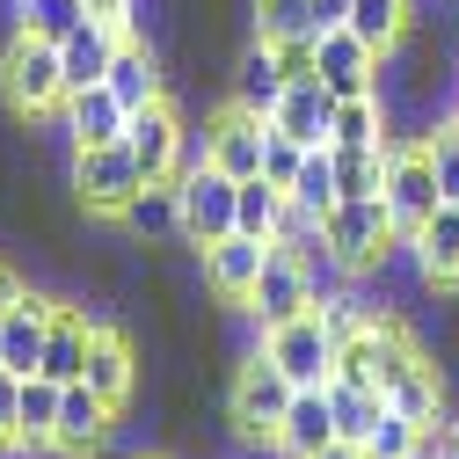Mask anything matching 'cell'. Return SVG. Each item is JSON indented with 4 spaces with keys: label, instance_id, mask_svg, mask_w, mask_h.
Wrapping results in <instances>:
<instances>
[{
    "label": "cell",
    "instance_id": "cell-1",
    "mask_svg": "<svg viewBox=\"0 0 459 459\" xmlns=\"http://www.w3.org/2000/svg\"><path fill=\"white\" fill-rule=\"evenodd\" d=\"M0 95H8L15 117H59V109H66V66H59V44L15 30L8 51H0Z\"/></svg>",
    "mask_w": 459,
    "mask_h": 459
},
{
    "label": "cell",
    "instance_id": "cell-2",
    "mask_svg": "<svg viewBox=\"0 0 459 459\" xmlns=\"http://www.w3.org/2000/svg\"><path fill=\"white\" fill-rule=\"evenodd\" d=\"M394 248H401V234H394L386 197H342V204L321 219V255H328L335 270H351V277L379 270Z\"/></svg>",
    "mask_w": 459,
    "mask_h": 459
},
{
    "label": "cell",
    "instance_id": "cell-3",
    "mask_svg": "<svg viewBox=\"0 0 459 459\" xmlns=\"http://www.w3.org/2000/svg\"><path fill=\"white\" fill-rule=\"evenodd\" d=\"M292 379H284L270 358H263V342L234 365V386H226V423H234V437H248V445H277V423H284V409H292Z\"/></svg>",
    "mask_w": 459,
    "mask_h": 459
},
{
    "label": "cell",
    "instance_id": "cell-4",
    "mask_svg": "<svg viewBox=\"0 0 459 459\" xmlns=\"http://www.w3.org/2000/svg\"><path fill=\"white\" fill-rule=\"evenodd\" d=\"M176 197H183V241L204 255L219 248L226 234H241V183L226 176V168L197 160L190 176H176Z\"/></svg>",
    "mask_w": 459,
    "mask_h": 459
},
{
    "label": "cell",
    "instance_id": "cell-5",
    "mask_svg": "<svg viewBox=\"0 0 459 459\" xmlns=\"http://www.w3.org/2000/svg\"><path fill=\"white\" fill-rule=\"evenodd\" d=\"M125 146H132V160L146 168V183H176V176H190V168L204 160V153H190V125H183V109L168 102V95L146 102V109H132Z\"/></svg>",
    "mask_w": 459,
    "mask_h": 459
},
{
    "label": "cell",
    "instance_id": "cell-6",
    "mask_svg": "<svg viewBox=\"0 0 459 459\" xmlns=\"http://www.w3.org/2000/svg\"><path fill=\"white\" fill-rule=\"evenodd\" d=\"M263 358L292 379V386H328L335 379V358H342V342L328 335V321L307 307V314H292V321H277V328H263Z\"/></svg>",
    "mask_w": 459,
    "mask_h": 459
},
{
    "label": "cell",
    "instance_id": "cell-7",
    "mask_svg": "<svg viewBox=\"0 0 459 459\" xmlns=\"http://www.w3.org/2000/svg\"><path fill=\"white\" fill-rule=\"evenodd\" d=\"M379 197H386V212H394V234H401V241H409L416 226L445 204L423 139H394V146H386V183H379Z\"/></svg>",
    "mask_w": 459,
    "mask_h": 459
},
{
    "label": "cell",
    "instance_id": "cell-8",
    "mask_svg": "<svg viewBox=\"0 0 459 459\" xmlns=\"http://www.w3.org/2000/svg\"><path fill=\"white\" fill-rule=\"evenodd\" d=\"M423 358V342L409 335V328H401L394 314H379L365 335H351V342H342V358H335V379H358V386H372V394H386L401 372H409Z\"/></svg>",
    "mask_w": 459,
    "mask_h": 459
},
{
    "label": "cell",
    "instance_id": "cell-9",
    "mask_svg": "<svg viewBox=\"0 0 459 459\" xmlns=\"http://www.w3.org/2000/svg\"><path fill=\"white\" fill-rule=\"evenodd\" d=\"M139 190H146V168L132 160L125 139H117V146H81V153H74V197H81V212L117 219Z\"/></svg>",
    "mask_w": 459,
    "mask_h": 459
},
{
    "label": "cell",
    "instance_id": "cell-10",
    "mask_svg": "<svg viewBox=\"0 0 459 459\" xmlns=\"http://www.w3.org/2000/svg\"><path fill=\"white\" fill-rule=\"evenodd\" d=\"M307 307H314V263L292 255V248H270V263H263V277H255V292H248L241 314L255 328H277V321H292Z\"/></svg>",
    "mask_w": 459,
    "mask_h": 459
},
{
    "label": "cell",
    "instance_id": "cell-11",
    "mask_svg": "<svg viewBox=\"0 0 459 459\" xmlns=\"http://www.w3.org/2000/svg\"><path fill=\"white\" fill-rule=\"evenodd\" d=\"M117 416L125 409H109L88 379H74L66 401H59V437H51V452H59V459H102L109 437H117Z\"/></svg>",
    "mask_w": 459,
    "mask_h": 459
},
{
    "label": "cell",
    "instance_id": "cell-12",
    "mask_svg": "<svg viewBox=\"0 0 459 459\" xmlns=\"http://www.w3.org/2000/svg\"><path fill=\"white\" fill-rule=\"evenodd\" d=\"M263 146H270V117H255V109H241V102H226L219 117L204 125V160L226 168L234 183L263 176Z\"/></svg>",
    "mask_w": 459,
    "mask_h": 459
},
{
    "label": "cell",
    "instance_id": "cell-13",
    "mask_svg": "<svg viewBox=\"0 0 459 459\" xmlns=\"http://www.w3.org/2000/svg\"><path fill=\"white\" fill-rule=\"evenodd\" d=\"M314 59H321V81H328L342 102H351V95H372V88H379V66H386L379 51H372L358 30H342V22L314 37Z\"/></svg>",
    "mask_w": 459,
    "mask_h": 459
},
{
    "label": "cell",
    "instance_id": "cell-14",
    "mask_svg": "<svg viewBox=\"0 0 459 459\" xmlns=\"http://www.w3.org/2000/svg\"><path fill=\"white\" fill-rule=\"evenodd\" d=\"M270 248H277V241H255V234H226L219 248H204V284H212V299H219V307H248V292H255Z\"/></svg>",
    "mask_w": 459,
    "mask_h": 459
},
{
    "label": "cell",
    "instance_id": "cell-15",
    "mask_svg": "<svg viewBox=\"0 0 459 459\" xmlns=\"http://www.w3.org/2000/svg\"><path fill=\"white\" fill-rule=\"evenodd\" d=\"M51 314H59V299H37V292H22V299L8 307V321H0V372H15V379H37V372H44Z\"/></svg>",
    "mask_w": 459,
    "mask_h": 459
},
{
    "label": "cell",
    "instance_id": "cell-16",
    "mask_svg": "<svg viewBox=\"0 0 459 459\" xmlns=\"http://www.w3.org/2000/svg\"><path fill=\"white\" fill-rule=\"evenodd\" d=\"M401 248H409V263L430 292H459V204H437Z\"/></svg>",
    "mask_w": 459,
    "mask_h": 459
},
{
    "label": "cell",
    "instance_id": "cell-17",
    "mask_svg": "<svg viewBox=\"0 0 459 459\" xmlns=\"http://www.w3.org/2000/svg\"><path fill=\"white\" fill-rule=\"evenodd\" d=\"M117 51H125V30H109V22H81L74 37H59V66H66V95L81 88H102L109 66H117Z\"/></svg>",
    "mask_w": 459,
    "mask_h": 459
},
{
    "label": "cell",
    "instance_id": "cell-18",
    "mask_svg": "<svg viewBox=\"0 0 459 459\" xmlns=\"http://www.w3.org/2000/svg\"><path fill=\"white\" fill-rule=\"evenodd\" d=\"M328 445H335V401H328V386H299L277 423V459H314Z\"/></svg>",
    "mask_w": 459,
    "mask_h": 459
},
{
    "label": "cell",
    "instance_id": "cell-19",
    "mask_svg": "<svg viewBox=\"0 0 459 459\" xmlns=\"http://www.w3.org/2000/svg\"><path fill=\"white\" fill-rule=\"evenodd\" d=\"M95 328H102V314H88V307H59V314H51V335H44V372H37V379L74 386V379L88 372Z\"/></svg>",
    "mask_w": 459,
    "mask_h": 459
},
{
    "label": "cell",
    "instance_id": "cell-20",
    "mask_svg": "<svg viewBox=\"0 0 459 459\" xmlns=\"http://www.w3.org/2000/svg\"><path fill=\"white\" fill-rule=\"evenodd\" d=\"M335 109H342V95H335L328 81H292V88H284V102L270 109V125H277V132H292L299 146H328Z\"/></svg>",
    "mask_w": 459,
    "mask_h": 459
},
{
    "label": "cell",
    "instance_id": "cell-21",
    "mask_svg": "<svg viewBox=\"0 0 459 459\" xmlns=\"http://www.w3.org/2000/svg\"><path fill=\"white\" fill-rule=\"evenodd\" d=\"M109 409H132V394H139V358H132V342L117 335V328H95V351H88V372H81Z\"/></svg>",
    "mask_w": 459,
    "mask_h": 459
},
{
    "label": "cell",
    "instance_id": "cell-22",
    "mask_svg": "<svg viewBox=\"0 0 459 459\" xmlns=\"http://www.w3.org/2000/svg\"><path fill=\"white\" fill-rule=\"evenodd\" d=\"M284 88H292V74H284V59H277V44H248L241 59H234V95L226 102H241V109H255V117H270V109L284 102Z\"/></svg>",
    "mask_w": 459,
    "mask_h": 459
},
{
    "label": "cell",
    "instance_id": "cell-23",
    "mask_svg": "<svg viewBox=\"0 0 459 459\" xmlns=\"http://www.w3.org/2000/svg\"><path fill=\"white\" fill-rule=\"evenodd\" d=\"M66 139H74V153L81 146H117L125 139V125H132V109L109 95V88H81V95H66Z\"/></svg>",
    "mask_w": 459,
    "mask_h": 459
},
{
    "label": "cell",
    "instance_id": "cell-24",
    "mask_svg": "<svg viewBox=\"0 0 459 459\" xmlns=\"http://www.w3.org/2000/svg\"><path fill=\"white\" fill-rule=\"evenodd\" d=\"M102 88L117 95L125 109L160 102V95H168V81H160V51H153L146 37H125V51H117V66H109V81H102Z\"/></svg>",
    "mask_w": 459,
    "mask_h": 459
},
{
    "label": "cell",
    "instance_id": "cell-25",
    "mask_svg": "<svg viewBox=\"0 0 459 459\" xmlns=\"http://www.w3.org/2000/svg\"><path fill=\"white\" fill-rule=\"evenodd\" d=\"M386 401H394V409L401 416H409V423H445V365H430V351L409 365V372H401L394 386H386Z\"/></svg>",
    "mask_w": 459,
    "mask_h": 459
},
{
    "label": "cell",
    "instance_id": "cell-26",
    "mask_svg": "<svg viewBox=\"0 0 459 459\" xmlns=\"http://www.w3.org/2000/svg\"><path fill=\"white\" fill-rule=\"evenodd\" d=\"M117 226L132 241H160V234H183V197H176V183H146L125 212H117Z\"/></svg>",
    "mask_w": 459,
    "mask_h": 459
},
{
    "label": "cell",
    "instance_id": "cell-27",
    "mask_svg": "<svg viewBox=\"0 0 459 459\" xmlns=\"http://www.w3.org/2000/svg\"><path fill=\"white\" fill-rule=\"evenodd\" d=\"M394 139V102L372 88V95H351L335 109V132H328V146H386Z\"/></svg>",
    "mask_w": 459,
    "mask_h": 459
},
{
    "label": "cell",
    "instance_id": "cell-28",
    "mask_svg": "<svg viewBox=\"0 0 459 459\" xmlns=\"http://www.w3.org/2000/svg\"><path fill=\"white\" fill-rule=\"evenodd\" d=\"M59 401H66V386H59V379H22L15 452H51V437H59Z\"/></svg>",
    "mask_w": 459,
    "mask_h": 459
},
{
    "label": "cell",
    "instance_id": "cell-29",
    "mask_svg": "<svg viewBox=\"0 0 459 459\" xmlns=\"http://www.w3.org/2000/svg\"><path fill=\"white\" fill-rule=\"evenodd\" d=\"M409 22H416V0H351V22H342V30H358L379 59H386V51H401Z\"/></svg>",
    "mask_w": 459,
    "mask_h": 459
},
{
    "label": "cell",
    "instance_id": "cell-30",
    "mask_svg": "<svg viewBox=\"0 0 459 459\" xmlns=\"http://www.w3.org/2000/svg\"><path fill=\"white\" fill-rule=\"evenodd\" d=\"M328 401H335V437L342 445H365L379 430V416H386V394H372L358 379H328Z\"/></svg>",
    "mask_w": 459,
    "mask_h": 459
},
{
    "label": "cell",
    "instance_id": "cell-31",
    "mask_svg": "<svg viewBox=\"0 0 459 459\" xmlns=\"http://www.w3.org/2000/svg\"><path fill=\"white\" fill-rule=\"evenodd\" d=\"M292 197L299 212H314V219H328L335 204H342V183H335V146H307V160H299V176H292Z\"/></svg>",
    "mask_w": 459,
    "mask_h": 459
},
{
    "label": "cell",
    "instance_id": "cell-32",
    "mask_svg": "<svg viewBox=\"0 0 459 459\" xmlns=\"http://www.w3.org/2000/svg\"><path fill=\"white\" fill-rule=\"evenodd\" d=\"M284 212H292V197H284L270 176H248V183H241V234H255V241H277Z\"/></svg>",
    "mask_w": 459,
    "mask_h": 459
},
{
    "label": "cell",
    "instance_id": "cell-33",
    "mask_svg": "<svg viewBox=\"0 0 459 459\" xmlns=\"http://www.w3.org/2000/svg\"><path fill=\"white\" fill-rule=\"evenodd\" d=\"M88 22V0H15V30H30V37H74Z\"/></svg>",
    "mask_w": 459,
    "mask_h": 459
},
{
    "label": "cell",
    "instance_id": "cell-34",
    "mask_svg": "<svg viewBox=\"0 0 459 459\" xmlns=\"http://www.w3.org/2000/svg\"><path fill=\"white\" fill-rule=\"evenodd\" d=\"M394 146V139H386ZM386 146H335V183L342 197H379L386 183Z\"/></svg>",
    "mask_w": 459,
    "mask_h": 459
},
{
    "label": "cell",
    "instance_id": "cell-35",
    "mask_svg": "<svg viewBox=\"0 0 459 459\" xmlns=\"http://www.w3.org/2000/svg\"><path fill=\"white\" fill-rule=\"evenodd\" d=\"M321 15L314 0H255V37L263 44H292V37H314Z\"/></svg>",
    "mask_w": 459,
    "mask_h": 459
},
{
    "label": "cell",
    "instance_id": "cell-36",
    "mask_svg": "<svg viewBox=\"0 0 459 459\" xmlns=\"http://www.w3.org/2000/svg\"><path fill=\"white\" fill-rule=\"evenodd\" d=\"M416 139L430 146V168H437L445 204H459V117H445V125H430V132H416Z\"/></svg>",
    "mask_w": 459,
    "mask_h": 459
},
{
    "label": "cell",
    "instance_id": "cell-37",
    "mask_svg": "<svg viewBox=\"0 0 459 459\" xmlns=\"http://www.w3.org/2000/svg\"><path fill=\"white\" fill-rule=\"evenodd\" d=\"M416 437H423V423H409V416H401L394 401H386V416H379V430L365 437V459H409V452H416Z\"/></svg>",
    "mask_w": 459,
    "mask_h": 459
},
{
    "label": "cell",
    "instance_id": "cell-38",
    "mask_svg": "<svg viewBox=\"0 0 459 459\" xmlns=\"http://www.w3.org/2000/svg\"><path fill=\"white\" fill-rule=\"evenodd\" d=\"M299 160H307V146H299L292 132H277V125H270V146H263V176H270L277 190H292V176H299Z\"/></svg>",
    "mask_w": 459,
    "mask_h": 459
},
{
    "label": "cell",
    "instance_id": "cell-39",
    "mask_svg": "<svg viewBox=\"0 0 459 459\" xmlns=\"http://www.w3.org/2000/svg\"><path fill=\"white\" fill-rule=\"evenodd\" d=\"M15 423H22V379L0 372V452H15Z\"/></svg>",
    "mask_w": 459,
    "mask_h": 459
},
{
    "label": "cell",
    "instance_id": "cell-40",
    "mask_svg": "<svg viewBox=\"0 0 459 459\" xmlns=\"http://www.w3.org/2000/svg\"><path fill=\"white\" fill-rule=\"evenodd\" d=\"M88 15H95V22H109V30H125V37H132V15H139V8H132V0H88Z\"/></svg>",
    "mask_w": 459,
    "mask_h": 459
},
{
    "label": "cell",
    "instance_id": "cell-41",
    "mask_svg": "<svg viewBox=\"0 0 459 459\" xmlns=\"http://www.w3.org/2000/svg\"><path fill=\"white\" fill-rule=\"evenodd\" d=\"M22 292H30V284H22V277H15V270H8V263H0V321H8V307H15V299H22Z\"/></svg>",
    "mask_w": 459,
    "mask_h": 459
},
{
    "label": "cell",
    "instance_id": "cell-42",
    "mask_svg": "<svg viewBox=\"0 0 459 459\" xmlns=\"http://www.w3.org/2000/svg\"><path fill=\"white\" fill-rule=\"evenodd\" d=\"M314 15H321V30H335V22H351V0H314ZM314 30V37H321Z\"/></svg>",
    "mask_w": 459,
    "mask_h": 459
},
{
    "label": "cell",
    "instance_id": "cell-43",
    "mask_svg": "<svg viewBox=\"0 0 459 459\" xmlns=\"http://www.w3.org/2000/svg\"><path fill=\"white\" fill-rule=\"evenodd\" d=\"M314 459H365V445H342V437H335V445H328V452H314Z\"/></svg>",
    "mask_w": 459,
    "mask_h": 459
},
{
    "label": "cell",
    "instance_id": "cell-44",
    "mask_svg": "<svg viewBox=\"0 0 459 459\" xmlns=\"http://www.w3.org/2000/svg\"><path fill=\"white\" fill-rule=\"evenodd\" d=\"M445 459H459V430H452V452H445Z\"/></svg>",
    "mask_w": 459,
    "mask_h": 459
},
{
    "label": "cell",
    "instance_id": "cell-45",
    "mask_svg": "<svg viewBox=\"0 0 459 459\" xmlns=\"http://www.w3.org/2000/svg\"><path fill=\"white\" fill-rule=\"evenodd\" d=\"M132 459H160V452H132Z\"/></svg>",
    "mask_w": 459,
    "mask_h": 459
}]
</instances>
